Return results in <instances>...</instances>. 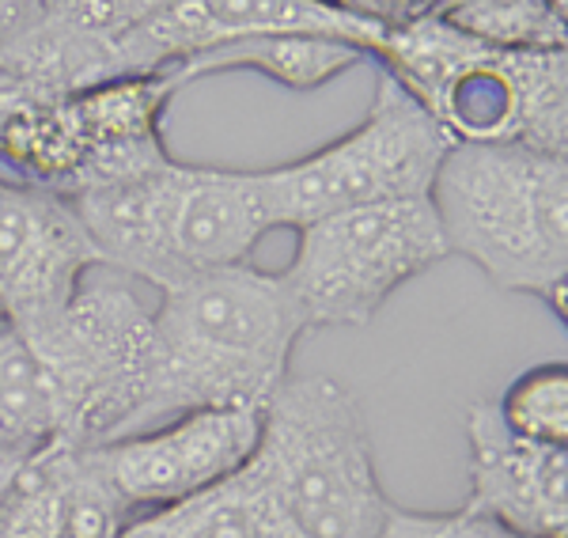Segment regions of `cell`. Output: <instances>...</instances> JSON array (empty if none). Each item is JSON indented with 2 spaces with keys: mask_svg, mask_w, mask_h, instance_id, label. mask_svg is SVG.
I'll return each instance as SVG.
<instances>
[{
  "mask_svg": "<svg viewBox=\"0 0 568 538\" xmlns=\"http://www.w3.org/2000/svg\"><path fill=\"white\" fill-rule=\"evenodd\" d=\"M356 61H364V53L334 39H311V34H254V39H235V42L213 45V50H201L171 72H175L179 84L186 88L201 77H213V72L254 69L292 91H311V88L329 84L337 72L353 69Z\"/></svg>",
  "mask_w": 568,
  "mask_h": 538,
  "instance_id": "cell-14",
  "label": "cell"
},
{
  "mask_svg": "<svg viewBox=\"0 0 568 538\" xmlns=\"http://www.w3.org/2000/svg\"><path fill=\"white\" fill-rule=\"evenodd\" d=\"M251 467L292 538H379L390 500L375 470L364 409L345 383L288 376L262 406Z\"/></svg>",
  "mask_w": 568,
  "mask_h": 538,
  "instance_id": "cell-5",
  "label": "cell"
},
{
  "mask_svg": "<svg viewBox=\"0 0 568 538\" xmlns=\"http://www.w3.org/2000/svg\"><path fill=\"white\" fill-rule=\"evenodd\" d=\"M125 519L95 448L77 444L34 451L0 500V538H118Z\"/></svg>",
  "mask_w": 568,
  "mask_h": 538,
  "instance_id": "cell-12",
  "label": "cell"
},
{
  "mask_svg": "<svg viewBox=\"0 0 568 538\" xmlns=\"http://www.w3.org/2000/svg\"><path fill=\"white\" fill-rule=\"evenodd\" d=\"M497 414L508 433L524 440L565 448L568 444V364H535L508 383L497 398Z\"/></svg>",
  "mask_w": 568,
  "mask_h": 538,
  "instance_id": "cell-17",
  "label": "cell"
},
{
  "mask_svg": "<svg viewBox=\"0 0 568 538\" xmlns=\"http://www.w3.org/2000/svg\"><path fill=\"white\" fill-rule=\"evenodd\" d=\"M262 409H197L149 433L99 444V467L125 512H152L205 494L258 451Z\"/></svg>",
  "mask_w": 568,
  "mask_h": 538,
  "instance_id": "cell-9",
  "label": "cell"
},
{
  "mask_svg": "<svg viewBox=\"0 0 568 538\" xmlns=\"http://www.w3.org/2000/svg\"><path fill=\"white\" fill-rule=\"evenodd\" d=\"M470 494L466 512L519 538H568V451L508 433L497 403L466 409Z\"/></svg>",
  "mask_w": 568,
  "mask_h": 538,
  "instance_id": "cell-11",
  "label": "cell"
},
{
  "mask_svg": "<svg viewBox=\"0 0 568 538\" xmlns=\"http://www.w3.org/2000/svg\"><path fill=\"white\" fill-rule=\"evenodd\" d=\"M61 403L65 444L141 433L152 383V312L118 285H84L58 323L27 337Z\"/></svg>",
  "mask_w": 568,
  "mask_h": 538,
  "instance_id": "cell-8",
  "label": "cell"
},
{
  "mask_svg": "<svg viewBox=\"0 0 568 538\" xmlns=\"http://www.w3.org/2000/svg\"><path fill=\"white\" fill-rule=\"evenodd\" d=\"M118 538H292V531L262 474L246 463L205 494L130 516Z\"/></svg>",
  "mask_w": 568,
  "mask_h": 538,
  "instance_id": "cell-13",
  "label": "cell"
},
{
  "mask_svg": "<svg viewBox=\"0 0 568 538\" xmlns=\"http://www.w3.org/2000/svg\"><path fill=\"white\" fill-rule=\"evenodd\" d=\"M50 444H65L53 379L27 337L0 326V451L31 459Z\"/></svg>",
  "mask_w": 568,
  "mask_h": 538,
  "instance_id": "cell-15",
  "label": "cell"
},
{
  "mask_svg": "<svg viewBox=\"0 0 568 538\" xmlns=\"http://www.w3.org/2000/svg\"><path fill=\"white\" fill-rule=\"evenodd\" d=\"M0 326H8V315H4V307H0Z\"/></svg>",
  "mask_w": 568,
  "mask_h": 538,
  "instance_id": "cell-21",
  "label": "cell"
},
{
  "mask_svg": "<svg viewBox=\"0 0 568 538\" xmlns=\"http://www.w3.org/2000/svg\"><path fill=\"white\" fill-rule=\"evenodd\" d=\"M20 16H23V0H0V42H4V34L12 31Z\"/></svg>",
  "mask_w": 568,
  "mask_h": 538,
  "instance_id": "cell-20",
  "label": "cell"
},
{
  "mask_svg": "<svg viewBox=\"0 0 568 538\" xmlns=\"http://www.w3.org/2000/svg\"><path fill=\"white\" fill-rule=\"evenodd\" d=\"M428 202L447 254H463L504 292L565 315L568 160L519 144H452Z\"/></svg>",
  "mask_w": 568,
  "mask_h": 538,
  "instance_id": "cell-4",
  "label": "cell"
},
{
  "mask_svg": "<svg viewBox=\"0 0 568 538\" xmlns=\"http://www.w3.org/2000/svg\"><path fill=\"white\" fill-rule=\"evenodd\" d=\"M23 455H12V451H0V500H4V494L12 489V481H16V474H20L23 467Z\"/></svg>",
  "mask_w": 568,
  "mask_h": 538,
  "instance_id": "cell-19",
  "label": "cell"
},
{
  "mask_svg": "<svg viewBox=\"0 0 568 538\" xmlns=\"http://www.w3.org/2000/svg\"><path fill=\"white\" fill-rule=\"evenodd\" d=\"M383 23L375 58L452 144H519L568 156V53L497 50L439 20L436 4H356Z\"/></svg>",
  "mask_w": 568,
  "mask_h": 538,
  "instance_id": "cell-2",
  "label": "cell"
},
{
  "mask_svg": "<svg viewBox=\"0 0 568 538\" xmlns=\"http://www.w3.org/2000/svg\"><path fill=\"white\" fill-rule=\"evenodd\" d=\"M439 20L497 50H565V8L546 0H452Z\"/></svg>",
  "mask_w": 568,
  "mask_h": 538,
  "instance_id": "cell-16",
  "label": "cell"
},
{
  "mask_svg": "<svg viewBox=\"0 0 568 538\" xmlns=\"http://www.w3.org/2000/svg\"><path fill=\"white\" fill-rule=\"evenodd\" d=\"M447 258L428 197L345 209L296 232L281 273L311 326H368L379 307Z\"/></svg>",
  "mask_w": 568,
  "mask_h": 538,
  "instance_id": "cell-7",
  "label": "cell"
},
{
  "mask_svg": "<svg viewBox=\"0 0 568 538\" xmlns=\"http://www.w3.org/2000/svg\"><path fill=\"white\" fill-rule=\"evenodd\" d=\"M379 538H519V535H511L508 527L493 524L485 516L466 512V508H455V512H417V508L390 505Z\"/></svg>",
  "mask_w": 568,
  "mask_h": 538,
  "instance_id": "cell-18",
  "label": "cell"
},
{
  "mask_svg": "<svg viewBox=\"0 0 568 538\" xmlns=\"http://www.w3.org/2000/svg\"><path fill=\"white\" fill-rule=\"evenodd\" d=\"M304 334L307 318L281 273L243 262L175 281L152 312L141 433L197 409H262L292 376V349Z\"/></svg>",
  "mask_w": 568,
  "mask_h": 538,
  "instance_id": "cell-1",
  "label": "cell"
},
{
  "mask_svg": "<svg viewBox=\"0 0 568 538\" xmlns=\"http://www.w3.org/2000/svg\"><path fill=\"white\" fill-rule=\"evenodd\" d=\"M99 251L77 209L42 186L0 179V307L34 337L65 315Z\"/></svg>",
  "mask_w": 568,
  "mask_h": 538,
  "instance_id": "cell-10",
  "label": "cell"
},
{
  "mask_svg": "<svg viewBox=\"0 0 568 538\" xmlns=\"http://www.w3.org/2000/svg\"><path fill=\"white\" fill-rule=\"evenodd\" d=\"M69 205L95 243L99 266L125 270L160 292L190 273L243 266L273 227L258 171L197 168L175 156Z\"/></svg>",
  "mask_w": 568,
  "mask_h": 538,
  "instance_id": "cell-3",
  "label": "cell"
},
{
  "mask_svg": "<svg viewBox=\"0 0 568 538\" xmlns=\"http://www.w3.org/2000/svg\"><path fill=\"white\" fill-rule=\"evenodd\" d=\"M447 133L425 106L387 72L353 133L329 141L304 160L258 171L273 227H307L345 209L428 197L444 163Z\"/></svg>",
  "mask_w": 568,
  "mask_h": 538,
  "instance_id": "cell-6",
  "label": "cell"
}]
</instances>
